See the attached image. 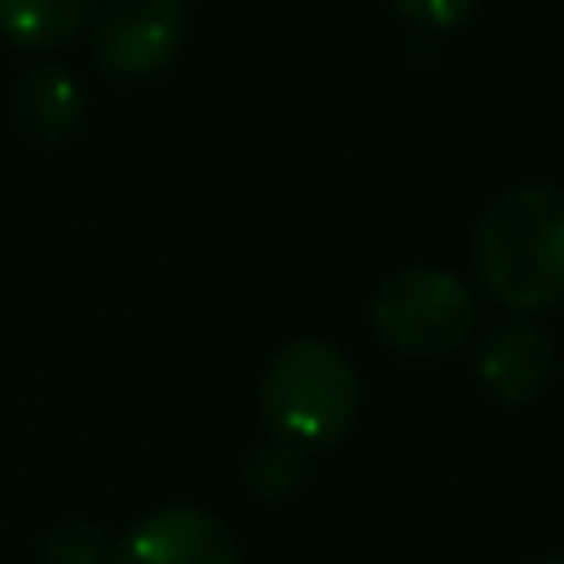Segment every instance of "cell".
Instances as JSON below:
<instances>
[{
	"label": "cell",
	"instance_id": "obj_1",
	"mask_svg": "<svg viewBox=\"0 0 564 564\" xmlns=\"http://www.w3.org/2000/svg\"><path fill=\"white\" fill-rule=\"evenodd\" d=\"M469 265L510 315L564 305V185H514L495 195L469 235Z\"/></svg>",
	"mask_w": 564,
	"mask_h": 564
},
{
	"label": "cell",
	"instance_id": "obj_2",
	"mask_svg": "<svg viewBox=\"0 0 564 564\" xmlns=\"http://www.w3.org/2000/svg\"><path fill=\"white\" fill-rule=\"evenodd\" d=\"M360 400L365 384L355 360L335 340H319V335L290 340L265 365L256 390L265 440L295 445L305 455H325V449L345 445L355 420H360Z\"/></svg>",
	"mask_w": 564,
	"mask_h": 564
},
{
	"label": "cell",
	"instance_id": "obj_3",
	"mask_svg": "<svg viewBox=\"0 0 564 564\" xmlns=\"http://www.w3.org/2000/svg\"><path fill=\"white\" fill-rule=\"evenodd\" d=\"M479 300L455 270L405 265L370 295V330L400 360L435 365L475 340Z\"/></svg>",
	"mask_w": 564,
	"mask_h": 564
},
{
	"label": "cell",
	"instance_id": "obj_4",
	"mask_svg": "<svg viewBox=\"0 0 564 564\" xmlns=\"http://www.w3.org/2000/svg\"><path fill=\"white\" fill-rule=\"evenodd\" d=\"M86 31L90 61L106 80L145 86L181 61L191 15H185V0H96Z\"/></svg>",
	"mask_w": 564,
	"mask_h": 564
},
{
	"label": "cell",
	"instance_id": "obj_5",
	"mask_svg": "<svg viewBox=\"0 0 564 564\" xmlns=\"http://www.w3.org/2000/svg\"><path fill=\"white\" fill-rule=\"evenodd\" d=\"M560 375V345L530 315L495 319L475 345V384L495 405H534Z\"/></svg>",
	"mask_w": 564,
	"mask_h": 564
},
{
	"label": "cell",
	"instance_id": "obj_6",
	"mask_svg": "<svg viewBox=\"0 0 564 564\" xmlns=\"http://www.w3.org/2000/svg\"><path fill=\"white\" fill-rule=\"evenodd\" d=\"M110 564H246L235 530L200 505H165L110 544Z\"/></svg>",
	"mask_w": 564,
	"mask_h": 564
},
{
	"label": "cell",
	"instance_id": "obj_7",
	"mask_svg": "<svg viewBox=\"0 0 564 564\" xmlns=\"http://www.w3.org/2000/svg\"><path fill=\"white\" fill-rule=\"evenodd\" d=\"M15 126L35 145H65L75 130L86 126V90L65 65H31L11 96Z\"/></svg>",
	"mask_w": 564,
	"mask_h": 564
},
{
	"label": "cell",
	"instance_id": "obj_8",
	"mask_svg": "<svg viewBox=\"0 0 564 564\" xmlns=\"http://www.w3.org/2000/svg\"><path fill=\"white\" fill-rule=\"evenodd\" d=\"M96 0H0V35L15 51H61L80 41Z\"/></svg>",
	"mask_w": 564,
	"mask_h": 564
},
{
	"label": "cell",
	"instance_id": "obj_9",
	"mask_svg": "<svg viewBox=\"0 0 564 564\" xmlns=\"http://www.w3.org/2000/svg\"><path fill=\"white\" fill-rule=\"evenodd\" d=\"M310 475V455L295 445H280V440H260L246 455V485L260 500H285L305 485Z\"/></svg>",
	"mask_w": 564,
	"mask_h": 564
},
{
	"label": "cell",
	"instance_id": "obj_10",
	"mask_svg": "<svg viewBox=\"0 0 564 564\" xmlns=\"http://www.w3.org/2000/svg\"><path fill=\"white\" fill-rule=\"evenodd\" d=\"M45 564H110V534L96 520H61L41 544Z\"/></svg>",
	"mask_w": 564,
	"mask_h": 564
},
{
	"label": "cell",
	"instance_id": "obj_11",
	"mask_svg": "<svg viewBox=\"0 0 564 564\" xmlns=\"http://www.w3.org/2000/svg\"><path fill=\"white\" fill-rule=\"evenodd\" d=\"M390 11L420 31H455L479 11V0H390Z\"/></svg>",
	"mask_w": 564,
	"mask_h": 564
},
{
	"label": "cell",
	"instance_id": "obj_12",
	"mask_svg": "<svg viewBox=\"0 0 564 564\" xmlns=\"http://www.w3.org/2000/svg\"><path fill=\"white\" fill-rule=\"evenodd\" d=\"M524 564H564V554H534V560H524Z\"/></svg>",
	"mask_w": 564,
	"mask_h": 564
}]
</instances>
